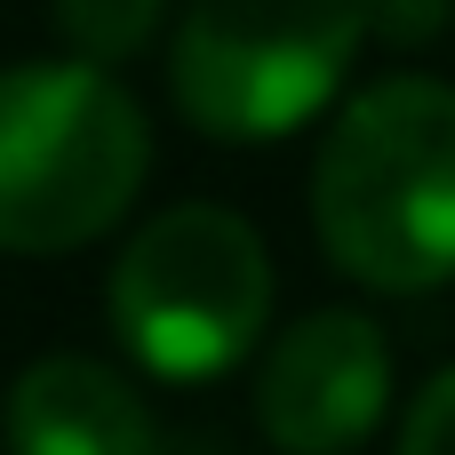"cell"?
<instances>
[{
	"label": "cell",
	"mask_w": 455,
	"mask_h": 455,
	"mask_svg": "<svg viewBox=\"0 0 455 455\" xmlns=\"http://www.w3.org/2000/svg\"><path fill=\"white\" fill-rule=\"evenodd\" d=\"M312 232L376 296L455 280V88L392 72L360 88L312 160Z\"/></svg>",
	"instance_id": "cell-1"
},
{
	"label": "cell",
	"mask_w": 455,
	"mask_h": 455,
	"mask_svg": "<svg viewBox=\"0 0 455 455\" xmlns=\"http://www.w3.org/2000/svg\"><path fill=\"white\" fill-rule=\"evenodd\" d=\"M152 128L104 64L0 72V256H64L112 232L144 184Z\"/></svg>",
	"instance_id": "cell-2"
},
{
	"label": "cell",
	"mask_w": 455,
	"mask_h": 455,
	"mask_svg": "<svg viewBox=\"0 0 455 455\" xmlns=\"http://www.w3.org/2000/svg\"><path fill=\"white\" fill-rule=\"evenodd\" d=\"M360 40L368 0H192L168 48V96L216 144H272L328 112Z\"/></svg>",
	"instance_id": "cell-3"
},
{
	"label": "cell",
	"mask_w": 455,
	"mask_h": 455,
	"mask_svg": "<svg viewBox=\"0 0 455 455\" xmlns=\"http://www.w3.org/2000/svg\"><path fill=\"white\" fill-rule=\"evenodd\" d=\"M272 312V256L248 216L184 200L112 264V336L168 384H208L248 360Z\"/></svg>",
	"instance_id": "cell-4"
},
{
	"label": "cell",
	"mask_w": 455,
	"mask_h": 455,
	"mask_svg": "<svg viewBox=\"0 0 455 455\" xmlns=\"http://www.w3.org/2000/svg\"><path fill=\"white\" fill-rule=\"evenodd\" d=\"M392 408V344L368 312L296 320L256 376V424L280 455H344Z\"/></svg>",
	"instance_id": "cell-5"
},
{
	"label": "cell",
	"mask_w": 455,
	"mask_h": 455,
	"mask_svg": "<svg viewBox=\"0 0 455 455\" xmlns=\"http://www.w3.org/2000/svg\"><path fill=\"white\" fill-rule=\"evenodd\" d=\"M8 455H160V432L128 392V376L56 352L32 360L8 392Z\"/></svg>",
	"instance_id": "cell-6"
},
{
	"label": "cell",
	"mask_w": 455,
	"mask_h": 455,
	"mask_svg": "<svg viewBox=\"0 0 455 455\" xmlns=\"http://www.w3.org/2000/svg\"><path fill=\"white\" fill-rule=\"evenodd\" d=\"M160 8L168 0H56V32H64V48L80 64H104L112 72V64H128V56L152 48Z\"/></svg>",
	"instance_id": "cell-7"
},
{
	"label": "cell",
	"mask_w": 455,
	"mask_h": 455,
	"mask_svg": "<svg viewBox=\"0 0 455 455\" xmlns=\"http://www.w3.org/2000/svg\"><path fill=\"white\" fill-rule=\"evenodd\" d=\"M400 455H455V368H440L416 392V408L400 424Z\"/></svg>",
	"instance_id": "cell-8"
},
{
	"label": "cell",
	"mask_w": 455,
	"mask_h": 455,
	"mask_svg": "<svg viewBox=\"0 0 455 455\" xmlns=\"http://www.w3.org/2000/svg\"><path fill=\"white\" fill-rule=\"evenodd\" d=\"M448 24H455V0H368V32H384L400 48H424Z\"/></svg>",
	"instance_id": "cell-9"
},
{
	"label": "cell",
	"mask_w": 455,
	"mask_h": 455,
	"mask_svg": "<svg viewBox=\"0 0 455 455\" xmlns=\"http://www.w3.org/2000/svg\"><path fill=\"white\" fill-rule=\"evenodd\" d=\"M160 455H224L216 440H160Z\"/></svg>",
	"instance_id": "cell-10"
}]
</instances>
